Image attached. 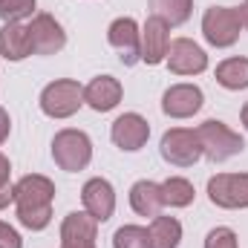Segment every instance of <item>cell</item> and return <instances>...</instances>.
Instances as JSON below:
<instances>
[{"label": "cell", "mask_w": 248, "mask_h": 248, "mask_svg": "<svg viewBox=\"0 0 248 248\" xmlns=\"http://www.w3.org/2000/svg\"><path fill=\"white\" fill-rule=\"evenodd\" d=\"M52 202H55V182L41 173H29L15 185L17 219L29 231H44L52 222Z\"/></svg>", "instance_id": "cell-1"}, {"label": "cell", "mask_w": 248, "mask_h": 248, "mask_svg": "<svg viewBox=\"0 0 248 248\" xmlns=\"http://www.w3.org/2000/svg\"><path fill=\"white\" fill-rule=\"evenodd\" d=\"M196 136H199V144H202V156L208 162H225L237 153L246 150V141L240 133H234L225 122H217V119H208L205 124L196 127Z\"/></svg>", "instance_id": "cell-2"}, {"label": "cell", "mask_w": 248, "mask_h": 248, "mask_svg": "<svg viewBox=\"0 0 248 248\" xmlns=\"http://www.w3.org/2000/svg\"><path fill=\"white\" fill-rule=\"evenodd\" d=\"M52 159L66 173L84 170L93 162V141H90V136L84 130H72V127L55 133V139H52Z\"/></svg>", "instance_id": "cell-3"}, {"label": "cell", "mask_w": 248, "mask_h": 248, "mask_svg": "<svg viewBox=\"0 0 248 248\" xmlns=\"http://www.w3.org/2000/svg\"><path fill=\"white\" fill-rule=\"evenodd\" d=\"M81 104H84V87L72 78L52 81L41 93V110L49 119H69L81 110Z\"/></svg>", "instance_id": "cell-4"}, {"label": "cell", "mask_w": 248, "mask_h": 248, "mask_svg": "<svg viewBox=\"0 0 248 248\" xmlns=\"http://www.w3.org/2000/svg\"><path fill=\"white\" fill-rule=\"evenodd\" d=\"M240 29H243L240 15H237V9H231V6H211V9H205V15H202V35H205V41H208L211 46H217V49L234 46L237 38H240Z\"/></svg>", "instance_id": "cell-5"}, {"label": "cell", "mask_w": 248, "mask_h": 248, "mask_svg": "<svg viewBox=\"0 0 248 248\" xmlns=\"http://www.w3.org/2000/svg\"><path fill=\"white\" fill-rule=\"evenodd\" d=\"M162 159L173 168H190L202 159V144L196 130H185V127H173L162 136Z\"/></svg>", "instance_id": "cell-6"}, {"label": "cell", "mask_w": 248, "mask_h": 248, "mask_svg": "<svg viewBox=\"0 0 248 248\" xmlns=\"http://www.w3.org/2000/svg\"><path fill=\"white\" fill-rule=\"evenodd\" d=\"M208 199L217 208H248V173H217L208 179Z\"/></svg>", "instance_id": "cell-7"}, {"label": "cell", "mask_w": 248, "mask_h": 248, "mask_svg": "<svg viewBox=\"0 0 248 248\" xmlns=\"http://www.w3.org/2000/svg\"><path fill=\"white\" fill-rule=\"evenodd\" d=\"M107 41L124 66H136L141 61V29L133 17H116L107 29Z\"/></svg>", "instance_id": "cell-8"}, {"label": "cell", "mask_w": 248, "mask_h": 248, "mask_svg": "<svg viewBox=\"0 0 248 248\" xmlns=\"http://www.w3.org/2000/svg\"><path fill=\"white\" fill-rule=\"evenodd\" d=\"M32 55H55L66 46V32L52 15H35L29 23Z\"/></svg>", "instance_id": "cell-9"}, {"label": "cell", "mask_w": 248, "mask_h": 248, "mask_svg": "<svg viewBox=\"0 0 248 248\" xmlns=\"http://www.w3.org/2000/svg\"><path fill=\"white\" fill-rule=\"evenodd\" d=\"M165 61H168V69H170L173 75H199V72L208 69V55H205V49H202L199 44H193L190 38H176V41H170Z\"/></svg>", "instance_id": "cell-10"}, {"label": "cell", "mask_w": 248, "mask_h": 248, "mask_svg": "<svg viewBox=\"0 0 248 248\" xmlns=\"http://www.w3.org/2000/svg\"><path fill=\"white\" fill-rule=\"evenodd\" d=\"M205 95L196 84H173L162 95V113L170 119H190L202 110Z\"/></svg>", "instance_id": "cell-11"}, {"label": "cell", "mask_w": 248, "mask_h": 248, "mask_svg": "<svg viewBox=\"0 0 248 248\" xmlns=\"http://www.w3.org/2000/svg\"><path fill=\"white\" fill-rule=\"evenodd\" d=\"M110 139H113L116 147H122L127 153H136V150H141V147L147 144V139H150V124H147V119H141L139 113H124V116H119V119L113 122Z\"/></svg>", "instance_id": "cell-12"}, {"label": "cell", "mask_w": 248, "mask_h": 248, "mask_svg": "<svg viewBox=\"0 0 248 248\" xmlns=\"http://www.w3.org/2000/svg\"><path fill=\"white\" fill-rule=\"evenodd\" d=\"M98 219L87 211H72L61 222V248H95Z\"/></svg>", "instance_id": "cell-13"}, {"label": "cell", "mask_w": 248, "mask_h": 248, "mask_svg": "<svg viewBox=\"0 0 248 248\" xmlns=\"http://www.w3.org/2000/svg\"><path fill=\"white\" fill-rule=\"evenodd\" d=\"M168 46H170V26L150 15L147 23L141 26V61L147 66L162 63L168 55Z\"/></svg>", "instance_id": "cell-14"}, {"label": "cell", "mask_w": 248, "mask_h": 248, "mask_svg": "<svg viewBox=\"0 0 248 248\" xmlns=\"http://www.w3.org/2000/svg\"><path fill=\"white\" fill-rule=\"evenodd\" d=\"M81 199H84V211L90 217H95L98 222H107L113 217V211H116V190H113V185L107 179H101V176H95V179H90L84 185Z\"/></svg>", "instance_id": "cell-15"}, {"label": "cell", "mask_w": 248, "mask_h": 248, "mask_svg": "<svg viewBox=\"0 0 248 248\" xmlns=\"http://www.w3.org/2000/svg\"><path fill=\"white\" fill-rule=\"evenodd\" d=\"M124 90H122V81L113 78V75H98L93 78L87 87H84V104H90L95 113H110L119 107Z\"/></svg>", "instance_id": "cell-16"}, {"label": "cell", "mask_w": 248, "mask_h": 248, "mask_svg": "<svg viewBox=\"0 0 248 248\" xmlns=\"http://www.w3.org/2000/svg\"><path fill=\"white\" fill-rule=\"evenodd\" d=\"M130 205L139 217H159L162 208H165V199H162V185L159 182H150V179H141L130 187Z\"/></svg>", "instance_id": "cell-17"}, {"label": "cell", "mask_w": 248, "mask_h": 248, "mask_svg": "<svg viewBox=\"0 0 248 248\" xmlns=\"http://www.w3.org/2000/svg\"><path fill=\"white\" fill-rule=\"evenodd\" d=\"M0 55L6 61H23L26 55H32L29 26H23V23H6L0 29Z\"/></svg>", "instance_id": "cell-18"}, {"label": "cell", "mask_w": 248, "mask_h": 248, "mask_svg": "<svg viewBox=\"0 0 248 248\" xmlns=\"http://www.w3.org/2000/svg\"><path fill=\"white\" fill-rule=\"evenodd\" d=\"M150 248H179V240H182V222L176 217H153L150 228Z\"/></svg>", "instance_id": "cell-19"}, {"label": "cell", "mask_w": 248, "mask_h": 248, "mask_svg": "<svg viewBox=\"0 0 248 248\" xmlns=\"http://www.w3.org/2000/svg\"><path fill=\"white\" fill-rule=\"evenodd\" d=\"M147 3H150V15L165 20L168 26H182L193 12V0H147Z\"/></svg>", "instance_id": "cell-20"}, {"label": "cell", "mask_w": 248, "mask_h": 248, "mask_svg": "<svg viewBox=\"0 0 248 248\" xmlns=\"http://www.w3.org/2000/svg\"><path fill=\"white\" fill-rule=\"evenodd\" d=\"M217 84L225 90H248V58H225L217 66Z\"/></svg>", "instance_id": "cell-21"}, {"label": "cell", "mask_w": 248, "mask_h": 248, "mask_svg": "<svg viewBox=\"0 0 248 248\" xmlns=\"http://www.w3.org/2000/svg\"><path fill=\"white\" fill-rule=\"evenodd\" d=\"M193 196H196L193 185L187 179H182V176H170V179L162 182V199L170 208H187L193 202Z\"/></svg>", "instance_id": "cell-22"}, {"label": "cell", "mask_w": 248, "mask_h": 248, "mask_svg": "<svg viewBox=\"0 0 248 248\" xmlns=\"http://www.w3.org/2000/svg\"><path fill=\"white\" fill-rule=\"evenodd\" d=\"M113 248H150V234L141 225H122L113 234Z\"/></svg>", "instance_id": "cell-23"}, {"label": "cell", "mask_w": 248, "mask_h": 248, "mask_svg": "<svg viewBox=\"0 0 248 248\" xmlns=\"http://www.w3.org/2000/svg\"><path fill=\"white\" fill-rule=\"evenodd\" d=\"M35 12V0H0V17L6 23H20Z\"/></svg>", "instance_id": "cell-24"}, {"label": "cell", "mask_w": 248, "mask_h": 248, "mask_svg": "<svg viewBox=\"0 0 248 248\" xmlns=\"http://www.w3.org/2000/svg\"><path fill=\"white\" fill-rule=\"evenodd\" d=\"M9 202H15V185H12V165H9V159L0 153V211L9 205Z\"/></svg>", "instance_id": "cell-25"}, {"label": "cell", "mask_w": 248, "mask_h": 248, "mask_svg": "<svg viewBox=\"0 0 248 248\" xmlns=\"http://www.w3.org/2000/svg\"><path fill=\"white\" fill-rule=\"evenodd\" d=\"M205 248H240V243H237V234H234L231 228L219 225V228L208 231V237H205Z\"/></svg>", "instance_id": "cell-26"}, {"label": "cell", "mask_w": 248, "mask_h": 248, "mask_svg": "<svg viewBox=\"0 0 248 248\" xmlns=\"http://www.w3.org/2000/svg\"><path fill=\"white\" fill-rule=\"evenodd\" d=\"M0 248H23L20 234H17L9 222H0Z\"/></svg>", "instance_id": "cell-27"}, {"label": "cell", "mask_w": 248, "mask_h": 248, "mask_svg": "<svg viewBox=\"0 0 248 248\" xmlns=\"http://www.w3.org/2000/svg\"><path fill=\"white\" fill-rule=\"evenodd\" d=\"M9 130H12V119H9V113L0 107V144L9 139Z\"/></svg>", "instance_id": "cell-28"}, {"label": "cell", "mask_w": 248, "mask_h": 248, "mask_svg": "<svg viewBox=\"0 0 248 248\" xmlns=\"http://www.w3.org/2000/svg\"><path fill=\"white\" fill-rule=\"evenodd\" d=\"M237 15H240V23H243V29L248 32V3H246V6H240V9H237Z\"/></svg>", "instance_id": "cell-29"}, {"label": "cell", "mask_w": 248, "mask_h": 248, "mask_svg": "<svg viewBox=\"0 0 248 248\" xmlns=\"http://www.w3.org/2000/svg\"><path fill=\"white\" fill-rule=\"evenodd\" d=\"M240 116H243V127L248 130V101H246V107H243V113H240Z\"/></svg>", "instance_id": "cell-30"}, {"label": "cell", "mask_w": 248, "mask_h": 248, "mask_svg": "<svg viewBox=\"0 0 248 248\" xmlns=\"http://www.w3.org/2000/svg\"><path fill=\"white\" fill-rule=\"evenodd\" d=\"M246 3H248V0H246Z\"/></svg>", "instance_id": "cell-31"}]
</instances>
